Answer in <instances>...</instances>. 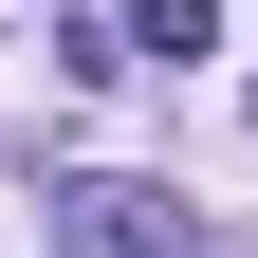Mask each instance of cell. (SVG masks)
I'll return each instance as SVG.
<instances>
[{"label": "cell", "instance_id": "obj_1", "mask_svg": "<svg viewBox=\"0 0 258 258\" xmlns=\"http://www.w3.org/2000/svg\"><path fill=\"white\" fill-rule=\"evenodd\" d=\"M74 221H92V240H74V258H184V240H203V221H184V203H166V184H92V203H74Z\"/></svg>", "mask_w": 258, "mask_h": 258}, {"label": "cell", "instance_id": "obj_2", "mask_svg": "<svg viewBox=\"0 0 258 258\" xmlns=\"http://www.w3.org/2000/svg\"><path fill=\"white\" fill-rule=\"evenodd\" d=\"M111 37H129V55H184V74H203V55H221V0H129Z\"/></svg>", "mask_w": 258, "mask_h": 258}]
</instances>
